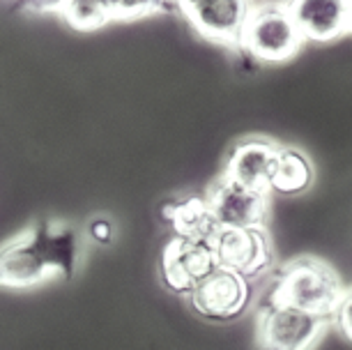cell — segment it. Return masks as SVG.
<instances>
[{"instance_id": "cell-11", "label": "cell", "mask_w": 352, "mask_h": 350, "mask_svg": "<svg viewBox=\"0 0 352 350\" xmlns=\"http://www.w3.org/2000/svg\"><path fill=\"white\" fill-rule=\"evenodd\" d=\"M304 42L327 44L348 35L345 0H285Z\"/></svg>"}, {"instance_id": "cell-4", "label": "cell", "mask_w": 352, "mask_h": 350, "mask_svg": "<svg viewBox=\"0 0 352 350\" xmlns=\"http://www.w3.org/2000/svg\"><path fill=\"white\" fill-rule=\"evenodd\" d=\"M331 318L316 316L288 305L265 302L258 316V348L261 350H314Z\"/></svg>"}, {"instance_id": "cell-15", "label": "cell", "mask_w": 352, "mask_h": 350, "mask_svg": "<svg viewBox=\"0 0 352 350\" xmlns=\"http://www.w3.org/2000/svg\"><path fill=\"white\" fill-rule=\"evenodd\" d=\"M111 21H136L152 14H168L175 10V0H109Z\"/></svg>"}, {"instance_id": "cell-16", "label": "cell", "mask_w": 352, "mask_h": 350, "mask_svg": "<svg viewBox=\"0 0 352 350\" xmlns=\"http://www.w3.org/2000/svg\"><path fill=\"white\" fill-rule=\"evenodd\" d=\"M331 322L338 327L345 339L352 341V288H345V293L338 302L334 316H331Z\"/></svg>"}, {"instance_id": "cell-2", "label": "cell", "mask_w": 352, "mask_h": 350, "mask_svg": "<svg viewBox=\"0 0 352 350\" xmlns=\"http://www.w3.org/2000/svg\"><path fill=\"white\" fill-rule=\"evenodd\" d=\"M345 293L341 276L329 263L314 256H300L278 270L267 302L288 305L302 311L331 318Z\"/></svg>"}, {"instance_id": "cell-12", "label": "cell", "mask_w": 352, "mask_h": 350, "mask_svg": "<svg viewBox=\"0 0 352 350\" xmlns=\"http://www.w3.org/2000/svg\"><path fill=\"white\" fill-rule=\"evenodd\" d=\"M162 217L170 223L173 235L196 242H212L217 235L219 223L205 201V196H187L166 203Z\"/></svg>"}, {"instance_id": "cell-14", "label": "cell", "mask_w": 352, "mask_h": 350, "mask_svg": "<svg viewBox=\"0 0 352 350\" xmlns=\"http://www.w3.org/2000/svg\"><path fill=\"white\" fill-rule=\"evenodd\" d=\"M63 19L76 30H99L111 23L109 0H65L60 8Z\"/></svg>"}, {"instance_id": "cell-8", "label": "cell", "mask_w": 352, "mask_h": 350, "mask_svg": "<svg viewBox=\"0 0 352 350\" xmlns=\"http://www.w3.org/2000/svg\"><path fill=\"white\" fill-rule=\"evenodd\" d=\"M189 297L203 318L217 322L235 320L251 305V283L242 274L217 265Z\"/></svg>"}, {"instance_id": "cell-7", "label": "cell", "mask_w": 352, "mask_h": 350, "mask_svg": "<svg viewBox=\"0 0 352 350\" xmlns=\"http://www.w3.org/2000/svg\"><path fill=\"white\" fill-rule=\"evenodd\" d=\"M208 206L214 215L219 228H254L265 226L270 215V194L258 191L221 175L212 184Z\"/></svg>"}, {"instance_id": "cell-18", "label": "cell", "mask_w": 352, "mask_h": 350, "mask_svg": "<svg viewBox=\"0 0 352 350\" xmlns=\"http://www.w3.org/2000/svg\"><path fill=\"white\" fill-rule=\"evenodd\" d=\"M21 3L28 12H58L60 14L65 0H21Z\"/></svg>"}, {"instance_id": "cell-1", "label": "cell", "mask_w": 352, "mask_h": 350, "mask_svg": "<svg viewBox=\"0 0 352 350\" xmlns=\"http://www.w3.org/2000/svg\"><path fill=\"white\" fill-rule=\"evenodd\" d=\"M83 237L67 221L39 219L0 247V288L25 290L53 279H74Z\"/></svg>"}, {"instance_id": "cell-5", "label": "cell", "mask_w": 352, "mask_h": 350, "mask_svg": "<svg viewBox=\"0 0 352 350\" xmlns=\"http://www.w3.org/2000/svg\"><path fill=\"white\" fill-rule=\"evenodd\" d=\"M217 265L256 279L274 265V247L265 226L254 228H219L212 237Z\"/></svg>"}, {"instance_id": "cell-9", "label": "cell", "mask_w": 352, "mask_h": 350, "mask_svg": "<svg viewBox=\"0 0 352 350\" xmlns=\"http://www.w3.org/2000/svg\"><path fill=\"white\" fill-rule=\"evenodd\" d=\"M214 267L217 259L210 242L184 240L177 235H173V240L166 242L162 259H159L162 283L170 293L187 297Z\"/></svg>"}, {"instance_id": "cell-6", "label": "cell", "mask_w": 352, "mask_h": 350, "mask_svg": "<svg viewBox=\"0 0 352 350\" xmlns=\"http://www.w3.org/2000/svg\"><path fill=\"white\" fill-rule=\"evenodd\" d=\"M254 0H175V10L208 42L237 49Z\"/></svg>"}, {"instance_id": "cell-19", "label": "cell", "mask_w": 352, "mask_h": 350, "mask_svg": "<svg viewBox=\"0 0 352 350\" xmlns=\"http://www.w3.org/2000/svg\"><path fill=\"white\" fill-rule=\"evenodd\" d=\"M345 12H348V32H352V0H345Z\"/></svg>"}, {"instance_id": "cell-13", "label": "cell", "mask_w": 352, "mask_h": 350, "mask_svg": "<svg viewBox=\"0 0 352 350\" xmlns=\"http://www.w3.org/2000/svg\"><path fill=\"white\" fill-rule=\"evenodd\" d=\"M316 168L309 155L292 145H278L274 171H272L270 191L281 196H297L304 194L314 184Z\"/></svg>"}, {"instance_id": "cell-3", "label": "cell", "mask_w": 352, "mask_h": 350, "mask_svg": "<svg viewBox=\"0 0 352 350\" xmlns=\"http://www.w3.org/2000/svg\"><path fill=\"white\" fill-rule=\"evenodd\" d=\"M302 46L304 37L285 0H265L251 5L237 51L258 63L278 65L295 58Z\"/></svg>"}, {"instance_id": "cell-17", "label": "cell", "mask_w": 352, "mask_h": 350, "mask_svg": "<svg viewBox=\"0 0 352 350\" xmlns=\"http://www.w3.org/2000/svg\"><path fill=\"white\" fill-rule=\"evenodd\" d=\"M85 233H88L90 240H95L99 244H109L113 240V235H116V226H113V221L106 219V217H95V219L88 223Z\"/></svg>"}, {"instance_id": "cell-10", "label": "cell", "mask_w": 352, "mask_h": 350, "mask_svg": "<svg viewBox=\"0 0 352 350\" xmlns=\"http://www.w3.org/2000/svg\"><path fill=\"white\" fill-rule=\"evenodd\" d=\"M276 150L278 143L267 141V138H244L232 145L221 175L244 184V187L272 194L270 180L276 162Z\"/></svg>"}]
</instances>
